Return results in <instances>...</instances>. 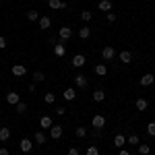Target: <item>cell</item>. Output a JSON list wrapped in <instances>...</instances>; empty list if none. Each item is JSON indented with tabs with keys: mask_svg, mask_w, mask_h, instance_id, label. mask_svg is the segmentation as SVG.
Segmentation results:
<instances>
[{
	"mask_svg": "<svg viewBox=\"0 0 155 155\" xmlns=\"http://www.w3.org/2000/svg\"><path fill=\"white\" fill-rule=\"evenodd\" d=\"M85 62H87V58H85L83 54H77V56H72V66H74V68H83L85 66Z\"/></svg>",
	"mask_w": 155,
	"mask_h": 155,
	"instance_id": "cell-4",
	"label": "cell"
},
{
	"mask_svg": "<svg viewBox=\"0 0 155 155\" xmlns=\"http://www.w3.org/2000/svg\"><path fill=\"white\" fill-rule=\"evenodd\" d=\"M118 155H130V153H128L126 149H120V153H118Z\"/></svg>",
	"mask_w": 155,
	"mask_h": 155,
	"instance_id": "cell-41",
	"label": "cell"
},
{
	"mask_svg": "<svg viewBox=\"0 0 155 155\" xmlns=\"http://www.w3.org/2000/svg\"><path fill=\"white\" fill-rule=\"evenodd\" d=\"M11 139V128H0V143H6Z\"/></svg>",
	"mask_w": 155,
	"mask_h": 155,
	"instance_id": "cell-19",
	"label": "cell"
},
{
	"mask_svg": "<svg viewBox=\"0 0 155 155\" xmlns=\"http://www.w3.org/2000/svg\"><path fill=\"white\" fill-rule=\"evenodd\" d=\"M147 134L149 137H155V122H149L147 124Z\"/></svg>",
	"mask_w": 155,
	"mask_h": 155,
	"instance_id": "cell-33",
	"label": "cell"
},
{
	"mask_svg": "<svg viewBox=\"0 0 155 155\" xmlns=\"http://www.w3.org/2000/svg\"><path fill=\"white\" fill-rule=\"evenodd\" d=\"M139 83L143 85V87H151V85L155 83V77L151 74V72H147V74H143V77L139 79Z\"/></svg>",
	"mask_w": 155,
	"mask_h": 155,
	"instance_id": "cell-6",
	"label": "cell"
},
{
	"mask_svg": "<svg viewBox=\"0 0 155 155\" xmlns=\"http://www.w3.org/2000/svg\"><path fill=\"white\" fill-rule=\"evenodd\" d=\"M52 25V19L50 17H39V29H48Z\"/></svg>",
	"mask_w": 155,
	"mask_h": 155,
	"instance_id": "cell-20",
	"label": "cell"
},
{
	"mask_svg": "<svg viewBox=\"0 0 155 155\" xmlns=\"http://www.w3.org/2000/svg\"><path fill=\"white\" fill-rule=\"evenodd\" d=\"M0 2H2V0H0Z\"/></svg>",
	"mask_w": 155,
	"mask_h": 155,
	"instance_id": "cell-42",
	"label": "cell"
},
{
	"mask_svg": "<svg viewBox=\"0 0 155 155\" xmlns=\"http://www.w3.org/2000/svg\"><path fill=\"white\" fill-rule=\"evenodd\" d=\"M50 8H56V11H60V6H62V0H48Z\"/></svg>",
	"mask_w": 155,
	"mask_h": 155,
	"instance_id": "cell-30",
	"label": "cell"
},
{
	"mask_svg": "<svg viewBox=\"0 0 155 155\" xmlns=\"http://www.w3.org/2000/svg\"><path fill=\"white\" fill-rule=\"evenodd\" d=\"M62 97H64L66 101H72V99L77 97V91H74L72 87H68V89H64V93H62Z\"/></svg>",
	"mask_w": 155,
	"mask_h": 155,
	"instance_id": "cell-17",
	"label": "cell"
},
{
	"mask_svg": "<svg viewBox=\"0 0 155 155\" xmlns=\"http://www.w3.org/2000/svg\"><path fill=\"white\" fill-rule=\"evenodd\" d=\"M74 137L85 139V137H87V128H83V126H77V128H74Z\"/></svg>",
	"mask_w": 155,
	"mask_h": 155,
	"instance_id": "cell-25",
	"label": "cell"
},
{
	"mask_svg": "<svg viewBox=\"0 0 155 155\" xmlns=\"http://www.w3.org/2000/svg\"><path fill=\"white\" fill-rule=\"evenodd\" d=\"M134 107H137V110H139V112H145V110H147V107H149V101H147V99H145V97H139V99H137V101H134Z\"/></svg>",
	"mask_w": 155,
	"mask_h": 155,
	"instance_id": "cell-11",
	"label": "cell"
},
{
	"mask_svg": "<svg viewBox=\"0 0 155 155\" xmlns=\"http://www.w3.org/2000/svg\"><path fill=\"white\" fill-rule=\"evenodd\" d=\"M95 74H97V77H106V74H107V66H106V64H97V66H95Z\"/></svg>",
	"mask_w": 155,
	"mask_h": 155,
	"instance_id": "cell-21",
	"label": "cell"
},
{
	"mask_svg": "<svg viewBox=\"0 0 155 155\" xmlns=\"http://www.w3.org/2000/svg\"><path fill=\"white\" fill-rule=\"evenodd\" d=\"M91 124H93V128H104L106 126V116H101V114H97L91 118Z\"/></svg>",
	"mask_w": 155,
	"mask_h": 155,
	"instance_id": "cell-5",
	"label": "cell"
},
{
	"mask_svg": "<svg viewBox=\"0 0 155 155\" xmlns=\"http://www.w3.org/2000/svg\"><path fill=\"white\" fill-rule=\"evenodd\" d=\"M54 112H56V116H64V114H66V107H64V106H58Z\"/></svg>",
	"mask_w": 155,
	"mask_h": 155,
	"instance_id": "cell-35",
	"label": "cell"
},
{
	"mask_svg": "<svg viewBox=\"0 0 155 155\" xmlns=\"http://www.w3.org/2000/svg\"><path fill=\"white\" fill-rule=\"evenodd\" d=\"M124 143H126V137H124V134H116V137H114V145H116V147H118V149H122V147H124Z\"/></svg>",
	"mask_w": 155,
	"mask_h": 155,
	"instance_id": "cell-18",
	"label": "cell"
},
{
	"mask_svg": "<svg viewBox=\"0 0 155 155\" xmlns=\"http://www.w3.org/2000/svg\"><path fill=\"white\" fill-rule=\"evenodd\" d=\"M85 155H99V149H97L95 145H91V147L87 149V153H85Z\"/></svg>",
	"mask_w": 155,
	"mask_h": 155,
	"instance_id": "cell-34",
	"label": "cell"
},
{
	"mask_svg": "<svg viewBox=\"0 0 155 155\" xmlns=\"http://www.w3.org/2000/svg\"><path fill=\"white\" fill-rule=\"evenodd\" d=\"M126 143H128V145H139V143H141V139H139V134H130V137L126 139Z\"/></svg>",
	"mask_w": 155,
	"mask_h": 155,
	"instance_id": "cell-27",
	"label": "cell"
},
{
	"mask_svg": "<svg viewBox=\"0 0 155 155\" xmlns=\"http://www.w3.org/2000/svg\"><path fill=\"white\" fill-rule=\"evenodd\" d=\"M60 137H62V126H60V124H52V126H50V139L58 141Z\"/></svg>",
	"mask_w": 155,
	"mask_h": 155,
	"instance_id": "cell-2",
	"label": "cell"
},
{
	"mask_svg": "<svg viewBox=\"0 0 155 155\" xmlns=\"http://www.w3.org/2000/svg\"><path fill=\"white\" fill-rule=\"evenodd\" d=\"M44 101H46V104H54V101H56V95H54L52 91H48V93L44 95Z\"/></svg>",
	"mask_w": 155,
	"mask_h": 155,
	"instance_id": "cell-29",
	"label": "cell"
},
{
	"mask_svg": "<svg viewBox=\"0 0 155 155\" xmlns=\"http://www.w3.org/2000/svg\"><path fill=\"white\" fill-rule=\"evenodd\" d=\"M54 54H56V56H64V54H66V48H64V41H62V39L56 41V46H54Z\"/></svg>",
	"mask_w": 155,
	"mask_h": 155,
	"instance_id": "cell-13",
	"label": "cell"
},
{
	"mask_svg": "<svg viewBox=\"0 0 155 155\" xmlns=\"http://www.w3.org/2000/svg\"><path fill=\"white\" fill-rule=\"evenodd\" d=\"M52 124H54V120L50 118V116H41V118H39V126H41V128H48L50 130Z\"/></svg>",
	"mask_w": 155,
	"mask_h": 155,
	"instance_id": "cell-16",
	"label": "cell"
},
{
	"mask_svg": "<svg viewBox=\"0 0 155 155\" xmlns=\"http://www.w3.org/2000/svg\"><path fill=\"white\" fill-rule=\"evenodd\" d=\"M33 141H35L37 145H44V143H46V141H48V137H46V132L37 130L35 134H33Z\"/></svg>",
	"mask_w": 155,
	"mask_h": 155,
	"instance_id": "cell-15",
	"label": "cell"
},
{
	"mask_svg": "<svg viewBox=\"0 0 155 155\" xmlns=\"http://www.w3.org/2000/svg\"><path fill=\"white\" fill-rule=\"evenodd\" d=\"M93 101H104V99H106V93H104V91H101V89H97V91H93Z\"/></svg>",
	"mask_w": 155,
	"mask_h": 155,
	"instance_id": "cell-22",
	"label": "cell"
},
{
	"mask_svg": "<svg viewBox=\"0 0 155 155\" xmlns=\"http://www.w3.org/2000/svg\"><path fill=\"white\" fill-rule=\"evenodd\" d=\"M41 81H46V74L41 71H35L33 72V83H41Z\"/></svg>",
	"mask_w": 155,
	"mask_h": 155,
	"instance_id": "cell-23",
	"label": "cell"
},
{
	"mask_svg": "<svg viewBox=\"0 0 155 155\" xmlns=\"http://www.w3.org/2000/svg\"><path fill=\"white\" fill-rule=\"evenodd\" d=\"M106 19L110 21V23H114V21H116V12H107V15H106Z\"/></svg>",
	"mask_w": 155,
	"mask_h": 155,
	"instance_id": "cell-37",
	"label": "cell"
},
{
	"mask_svg": "<svg viewBox=\"0 0 155 155\" xmlns=\"http://www.w3.org/2000/svg\"><path fill=\"white\" fill-rule=\"evenodd\" d=\"M58 37L62 39V41H68V39L72 37V29L68 27V25H64V27H60V29H58Z\"/></svg>",
	"mask_w": 155,
	"mask_h": 155,
	"instance_id": "cell-1",
	"label": "cell"
},
{
	"mask_svg": "<svg viewBox=\"0 0 155 155\" xmlns=\"http://www.w3.org/2000/svg\"><path fill=\"white\" fill-rule=\"evenodd\" d=\"M139 153H141V155H149V153H151V147H149V145H141V143H139Z\"/></svg>",
	"mask_w": 155,
	"mask_h": 155,
	"instance_id": "cell-28",
	"label": "cell"
},
{
	"mask_svg": "<svg viewBox=\"0 0 155 155\" xmlns=\"http://www.w3.org/2000/svg\"><path fill=\"white\" fill-rule=\"evenodd\" d=\"M11 72L15 77H25V74H27V66H25V64H15L11 68Z\"/></svg>",
	"mask_w": 155,
	"mask_h": 155,
	"instance_id": "cell-7",
	"label": "cell"
},
{
	"mask_svg": "<svg viewBox=\"0 0 155 155\" xmlns=\"http://www.w3.org/2000/svg\"><path fill=\"white\" fill-rule=\"evenodd\" d=\"M19 147H21V151H23V153H29V151L33 149V141H31V139H21Z\"/></svg>",
	"mask_w": 155,
	"mask_h": 155,
	"instance_id": "cell-8",
	"label": "cell"
},
{
	"mask_svg": "<svg viewBox=\"0 0 155 155\" xmlns=\"http://www.w3.org/2000/svg\"><path fill=\"white\" fill-rule=\"evenodd\" d=\"M118 60L122 62V64H130V62H132V54L128 52V50H124V52H120V54H118Z\"/></svg>",
	"mask_w": 155,
	"mask_h": 155,
	"instance_id": "cell-10",
	"label": "cell"
},
{
	"mask_svg": "<svg viewBox=\"0 0 155 155\" xmlns=\"http://www.w3.org/2000/svg\"><path fill=\"white\" fill-rule=\"evenodd\" d=\"M0 155H11V153H8V149H4V147H0Z\"/></svg>",
	"mask_w": 155,
	"mask_h": 155,
	"instance_id": "cell-40",
	"label": "cell"
},
{
	"mask_svg": "<svg viewBox=\"0 0 155 155\" xmlns=\"http://www.w3.org/2000/svg\"><path fill=\"white\" fill-rule=\"evenodd\" d=\"M97 8H99L101 12H110V11H112V0H99Z\"/></svg>",
	"mask_w": 155,
	"mask_h": 155,
	"instance_id": "cell-12",
	"label": "cell"
},
{
	"mask_svg": "<svg viewBox=\"0 0 155 155\" xmlns=\"http://www.w3.org/2000/svg\"><path fill=\"white\" fill-rule=\"evenodd\" d=\"M89 35H91V29H89V27H81V29H79V37H81V39H87Z\"/></svg>",
	"mask_w": 155,
	"mask_h": 155,
	"instance_id": "cell-24",
	"label": "cell"
},
{
	"mask_svg": "<svg viewBox=\"0 0 155 155\" xmlns=\"http://www.w3.org/2000/svg\"><path fill=\"white\" fill-rule=\"evenodd\" d=\"M21 101V97L17 95V91H8L6 93V104H11V106H17Z\"/></svg>",
	"mask_w": 155,
	"mask_h": 155,
	"instance_id": "cell-9",
	"label": "cell"
},
{
	"mask_svg": "<svg viewBox=\"0 0 155 155\" xmlns=\"http://www.w3.org/2000/svg\"><path fill=\"white\" fill-rule=\"evenodd\" d=\"M74 85H77L79 89H85V87H87V77H85V74H77V77H74Z\"/></svg>",
	"mask_w": 155,
	"mask_h": 155,
	"instance_id": "cell-14",
	"label": "cell"
},
{
	"mask_svg": "<svg viewBox=\"0 0 155 155\" xmlns=\"http://www.w3.org/2000/svg\"><path fill=\"white\" fill-rule=\"evenodd\" d=\"M4 48H6V37L0 35V50H4Z\"/></svg>",
	"mask_w": 155,
	"mask_h": 155,
	"instance_id": "cell-38",
	"label": "cell"
},
{
	"mask_svg": "<svg viewBox=\"0 0 155 155\" xmlns=\"http://www.w3.org/2000/svg\"><path fill=\"white\" fill-rule=\"evenodd\" d=\"M27 21H31V23H33V21H39V12L37 11H29L27 12Z\"/></svg>",
	"mask_w": 155,
	"mask_h": 155,
	"instance_id": "cell-26",
	"label": "cell"
},
{
	"mask_svg": "<svg viewBox=\"0 0 155 155\" xmlns=\"http://www.w3.org/2000/svg\"><path fill=\"white\" fill-rule=\"evenodd\" d=\"M101 58L104 60H114L116 58V50L112 48V46H106V48L101 50Z\"/></svg>",
	"mask_w": 155,
	"mask_h": 155,
	"instance_id": "cell-3",
	"label": "cell"
},
{
	"mask_svg": "<svg viewBox=\"0 0 155 155\" xmlns=\"http://www.w3.org/2000/svg\"><path fill=\"white\" fill-rule=\"evenodd\" d=\"M15 107H17V114H25L27 112V104H23V101H19Z\"/></svg>",
	"mask_w": 155,
	"mask_h": 155,
	"instance_id": "cell-32",
	"label": "cell"
},
{
	"mask_svg": "<svg viewBox=\"0 0 155 155\" xmlns=\"http://www.w3.org/2000/svg\"><path fill=\"white\" fill-rule=\"evenodd\" d=\"M66 155H81V151H79V147H71Z\"/></svg>",
	"mask_w": 155,
	"mask_h": 155,
	"instance_id": "cell-36",
	"label": "cell"
},
{
	"mask_svg": "<svg viewBox=\"0 0 155 155\" xmlns=\"http://www.w3.org/2000/svg\"><path fill=\"white\" fill-rule=\"evenodd\" d=\"M91 134H93V137H101V128H93Z\"/></svg>",
	"mask_w": 155,
	"mask_h": 155,
	"instance_id": "cell-39",
	"label": "cell"
},
{
	"mask_svg": "<svg viewBox=\"0 0 155 155\" xmlns=\"http://www.w3.org/2000/svg\"><path fill=\"white\" fill-rule=\"evenodd\" d=\"M81 19H83L85 23H89V21L93 19V12H89V11H83V12H81Z\"/></svg>",
	"mask_w": 155,
	"mask_h": 155,
	"instance_id": "cell-31",
	"label": "cell"
}]
</instances>
